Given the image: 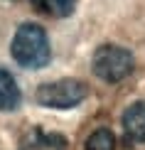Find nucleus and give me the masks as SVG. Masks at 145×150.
Returning <instances> with one entry per match:
<instances>
[{
    "instance_id": "obj_7",
    "label": "nucleus",
    "mask_w": 145,
    "mask_h": 150,
    "mask_svg": "<svg viewBox=\"0 0 145 150\" xmlns=\"http://www.w3.org/2000/svg\"><path fill=\"white\" fill-rule=\"evenodd\" d=\"M116 148V135L108 128H98L86 138V150H113Z\"/></svg>"
},
{
    "instance_id": "obj_4",
    "label": "nucleus",
    "mask_w": 145,
    "mask_h": 150,
    "mask_svg": "<svg viewBox=\"0 0 145 150\" xmlns=\"http://www.w3.org/2000/svg\"><path fill=\"white\" fill-rule=\"evenodd\" d=\"M123 130L125 138L133 143H145V98L135 101L123 113Z\"/></svg>"
},
{
    "instance_id": "obj_5",
    "label": "nucleus",
    "mask_w": 145,
    "mask_h": 150,
    "mask_svg": "<svg viewBox=\"0 0 145 150\" xmlns=\"http://www.w3.org/2000/svg\"><path fill=\"white\" fill-rule=\"evenodd\" d=\"M22 103V91L20 86H17L15 76L0 67V111H15L17 106Z\"/></svg>"
},
{
    "instance_id": "obj_1",
    "label": "nucleus",
    "mask_w": 145,
    "mask_h": 150,
    "mask_svg": "<svg viewBox=\"0 0 145 150\" xmlns=\"http://www.w3.org/2000/svg\"><path fill=\"white\" fill-rule=\"evenodd\" d=\"M10 54L22 69H42L52 59V47L45 27L37 22H22L10 42Z\"/></svg>"
},
{
    "instance_id": "obj_6",
    "label": "nucleus",
    "mask_w": 145,
    "mask_h": 150,
    "mask_svg": "<svg viewBox=\"0 0 145 150\" xmlns=\"http://www.w3.org/2000/svg\"><path fill=\"white\" fill-rule=\"evenodd\" d=\"M37 10L49 17H69L76 10V0H32Z\"/></svg>"
},
{
    "instance_id": "obj_2",
    "label": "nucleus",
    "mask_w": 145,
    "mask_h": 150,
    "mask_svg": "<svg viewBox=\"0 0 145 150\" xmlns=\"http://www.w3.org/2000/svg\"><path fill=\"white\" fill-rule=\"evenodd\" d=\"M135 69V59L121 45H101L91 57V71L106 84H118Z\"/></svg>"
},
{
    "instance_id": "obj_3",
    "label": "nucleus",
    "mask_w": 145,
    "mask_h": 150,
    "mask_svg": "<svg viewBox=\"0 0 145 150\" xmlns=\"http://www.w3.org/2000/svg\"><path fill=\"white\" fill-rule=\"evenodd\" d=\"M89 96V86L79 79H57L40 84L35 91V101L45 108H74Z\"/></svg>"
}]
</instances>
